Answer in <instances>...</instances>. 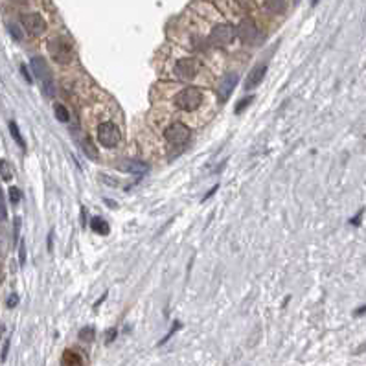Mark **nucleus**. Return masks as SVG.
Here are the masks:
<instances>
[{"mask_svg": "<svg viewBox=\"0 0 366 366\" xmlns=\"http://www.w3.org/2000/svg\"><path fill=\"white\" fill-rule=\"evenodd\" d=\"M30 66H32V72L39 83H41L42 92H44V96L48 98H54L57 92H55V83H54V74H52L50 66L46 63L42 57H32L30 61Z\"/></svg>", "mask_w": 366, "mask_h": 366, "instance_id": "obj_1", "label": "nucleus"}, {"mask_svg": "<svg viewBox=\"0 0 366 366\" xmlns=\"http://www.w3.org/2000/svg\"><path fill=\"white\" fill-rule=\"evenodd\" d=\"M48 52H50L52 59L59 64H68L74 59V48L68 39H64V37H54L48 42Z\"/></svg>", "mask_w": 366, "mask_h": 366, "instance_id": "obj_2", "label": "nucleus"}, {"mask_svg": "<svg viewBox=\"0 0 366 366\" xmlns=\"http://www.w3.org/2000/svg\"><path fill=\"white\" fill-rule=\"evenodd\" d=\"M98 140H100L101 146L105 147H116L122 140V133L116 124L112 122H103V124L98 125Z\"/></svg>", "mask_w": 366, "mask_h": 366, "instance_id": "obj_3", "label": "nucleus"}, {"mask_svg": "<svg viewBox=\"0 0 366 366\" xmlns=\"http://www.w3.org/2000/svg\"><path fill=\"white\" fill-rule=\"evenodd\" d=\"M202 103V92L195 87L184 88L179 96L175 98V105L182 110H195Z\"/></svg>", "mask_w": 366, "mask_h": 366, "instance_id": "obj_4", "label": "nucleus"}, {"mask_svg": "<svg viewBox=\"0 0 366 366\" xmlns=\"http://www.w3.org/2000/svg\"><path fill=\"white\" fill-rule=\"evenodd\" d=\"M190 136H192L190 127L180 124V122H175V124H171L170 127L164 131V138L171 146H184V144L190 140Z\"/></svg>", "mask_w": 366, "mask_h": 366, "instance_id": "obj_5", "label": "nucleus"}, {"mask_svg": "<svg viewBox=\"0 0 366 366\" xmlns=\"http://www.w3.org/2000/svg\"><path fill=\"white\" fill-rule=\"evenodd\" d=\"M234 37H236V30H234L230 24H217V26L212 30L210 37H208V42L212 46H226L234 41Z\"/></svg>", "mask_w": 366, "mask_h": 366, "instance_id": "obj_6", "label": "nucleus"}, {"mask_svg": "<svg viewBox=\"0 0 366 366\" xmlns=\"http://www.w3.org/2000/svg\"><path fill=\"white\" fill-rule=\"evenodd\" d=\"M24 30L32 35H42L46 32V20L39 13H26L20 17Z\"/></svg>", "mask_w": 366, "mask_h": 366, "instance_id": "obj_7", "label": "nucleus"}, {"mask_svg": "<svg viewBox=\"0 0 366 366\" xmlns=\"http://www.w3.org/2000/svg\"><path fill=\"white\" fill-rule=\"evenodd\" d=\"M197 72H199V63H197V59H192V57L180 59L179 63H177V66H175V74H177V78L184 79V81L193 79L197 76Z\"/></svg>", "mask_w": 366, "mask_h": 366, "instance_id": "obj_8", "label": "nucleus"}, {"mask_svg": "<svg viewBox=\"0 0 366 366\" xmlns=\"http://www.w3.org/2000/svg\"><path fill=\"white\" fill-rule=\"evenodd\" d=\"M238 37L241 39L243 42H247V44H252V42L258 41V37H260V32H258L256 24L252 22L250 18H243L241 22L238 26Z\"/></svg>", "mask_w": 366, "mask_h": 366, "instance_id": "obj_9", "label": "nucleus"}, {"mask_svg": "<svg viewBox=\"0 0 366 366\" xmlns=\"http://www.w3.org/2000/svg\"><path fill=\"white\" fill-rule=\"evenodd\" d=\"M120 171H127V173H136V175H144L147 173L149 170V166L146 162H140V161H133V158H124V161H120L116 164Z\"/></svg>", "mask_w": 366, "mask_h": 366, "instance_id": "obj_10", "label": "nucleus"}, {"mask_svg": "<svg viewBox=\"0 0 366 366\" xmlns=\"http://www.w3.org/2000/svg\"><path fill=\"white\" fill-rule=\"evenodd\" d=\"M265 74H267V64H258V66H254V68L250 70V74H248L247 81H245V88H247V90L256 88L258 85L263 81Z\"/></svg>", "mask_w": 366, "mask_h": 366, "instance_id": "obj_11", "label": "nucleus"}, {"mask_svg": "<svg viewBox=\"0 0 366 366\" xmlns=\"http://www.w3.org/2000/svg\"><path fill=\"white\" fill-rule=\"evenodd\" d=\"M236 83H238V74H228L226 78H223V83H221V88H219V96L223 101H226L230 98V94L234 92V87H236Z\"/></svg>", "mask_w": 366, "mask_h": 366, "instance_id": "obj_12", "label": "nucleus"}, {"mask_svg": "<svg viewBox=\"0 0 366 366\" xmlns=\"http://www.w3.org/2000/svg\"><path fill=\"white\" fill-rule=\"evenodd\" d=\"M78 140H79V146H81V149H83V153L88 156V158H92V161H96L98 158V151H96V147H94V144L88 140L85 134H79L78 136Z\"/></svg>", "mask_w": 366, "mask_h": 366, "instance_id": "obj_13", "label": "nucleus"}, {"mask_svg": "<svg viewBox=\"0 0 366 366\" xmlns=\"http://www.w3.org/2000/svg\"><path fill=\"white\" fill-rule=\"evenodd\" d=\"M265 9L272 15H282L285 11V0H265Z\"/></svg>", "mask_w": 366, "mask_h": 366, "instance_id": "obj_14", "label": "nucleus"}, {"mask_svg": "<svg viewBox=\"0 0 366 366\" xmlns=\"http://www.w3.org/2000/svg\"><path fill=\"white\" fill-rule=\"evenodd\" d=\"M90 228L94 230L96 234H100V236H105V234H109V224H107L105 219H101V217H92V219H90Z\"/></svg>", "mask_w": 366, "mask_h": 366, "instance_id": "obj_15", "label": "nucleus"}, {"mask_svg": "<svg viewBox=\"0 0 366 366\" xmlns=\"http://www.w3.org/2000/svg\"><path fill=\"white\" fill-rule=\"evenodd\" d=\"M63 366H83V361L79 357V353L72 352V350H66L63 355Z\"/></svg>", "mask_w": 366, "mask_h": 366, "instance_id": "obj_16", "label": "nucleus"}, {"mask_svg": "<svg viewBox=\"0 0 366 366\" xmlns=\"http://www.w3.org/2000/svg\"><path fill=\"white\" fill-rule=\"evenodd\" d=\"M9 133H11V136H13V140L18 146L22 147V149H26V142H24L22 134H20V129H18L17 122H9Z\"/></svg>", "mask_w": 366, "mask_h": 366, "instance_id": "obj_17", "label": "nucleus"}, {"mask_svg": "<svg viewBox=\"0 0 366 366\" xmlns=\"http://www.w3.org/2000/svg\"><path fill=\"white\" fill-rule=\"evenodd\" d=\"M54 115H55V118L59 120V122H63V124H66V122L70 120L68 110H66L64 105H61V103H57V105L54 107Z\"/></svg>", "mask_w": 366, "mask_h": 366, "instance_id": "obj_18", "label": "nucleus"}, {"mask_svg": "<svg viewBox=\"0 0 366 366\" xmlns=\"http://www.w3.org/2000/svg\"><path fill=\"white\" fill-rule=\"evenodd\" d=\"M0 175H2V180H6V182L13 179V171H11V166H9L8 161H0Z\"/></svg>", "mask_w": 366, "mask_h": 366, "instance_id": "obj_19", "label": "nucleus"}, {"mask_svg": "<svg viewBox=\"0 0 366 366\" xmlns=\"http://www.w3.org/2000/svg\"><path fill=\"white\" fill-rule=\"evenodd\" d=\"M94 337H96V331H94V328H90V326H87V328H83V330L79 331V340H83V342H92Z\"/></svg>", "mask_w": 366, "mask_h": 366, "instance_id": "obj_20", "label": "nucleus"}, {"mask_svg": "<svg viewBox=\"0 0 366 366\" xmlns=\"http://www.w3.org/2000/svg\"><path fill=\"white\" fill-rule=\"evenodd\" d=\"M252 100H254V96H247V98H243V100L238 103V107H236V112H243V110L247 109V105H250V103H252Z\"/></svg>", "mask_w": 366, "mask_h": 366, "instance_id": "obj_21", "label": "nucleus"}, {"mask_svg": "<svg viewBox=\"0 0 366 366\" xmlns=\"http://www.w3.org/2000/svg\"><path fill=\"white\" fill-rule=\"evenodd\" d=\"M9 199H11V202H13V204H17V202L20 201V190H18V188H15V186L9 188Z\"/></svg>", "mask_w": 366, "mask_h": 366, "instance_id": "obj_22", "label": "nucleus"}, {"mask_svg": "<svg viewBox=\"0 0 366 366\" xmlns=\"http://www.w3.org/2000/svg\"><path fill=\"white\" fill-rule=\"evenodd\" d=\"M179 328H180V322H175V324H173V326H171L170 333L166 335L164 339H162V340H161V342H158V346H162V344H166V342H168V340H170V339H171V337H173V333H175V331H177V330H179Z\"/></svg>", "mask_w": 366, "mask_h": 366, "instance_id": "obj_23", "label": "nucleus"}, {"mask_svg": "<svg viewBox=\"0 0 366 366\" xmlns=\"http://www.w3.org/2000/svg\"><path fill=\"white\" fill-rule=\"evenodd\" d=\"M6 217H8V212H6L4 195H2V190H0V221H6Z\"/></svg>", "mask_w": 366, "mask_h": 366, "instance_id": "obj_24", "label": "nucleus"}, {"mask_svg": "<svg viewBox=\"0 0 366 366\" xmlns=\"http://www.w3.org/2000/svg\"><path fill=\"white\" fill-rule=\"evenodd\" d=\"M18 260H20V265L26 263V245H24V241H20V247H18Z\"/></svg>", "mask_w": 366, "mask_h": 366, "instance_id": "obj_25", "label": "nucleus"}, {"mask_svg": "<svg viewBox=\"0 0 366 366\" xmlns=\"http://www.w3.org/2000/svg\"><path fill=\"white\" fill-rule=\"evenodd\" d=\"M116 333H118V330L116 328H112V330H109V333H107V337H105V344H110L112 340L116 339Z\"/></svg>", "mask_w": 366, "mask_h": 366, "instance_id": "obj_26", "label": "nucleus"}, {"mask_svg": "<svg viewBox=\"0 0 366 366\" xmlns=\"http://www.w3.org/2000/svg\"><path fill=\"white\" fill-rule=\"evenodd\" d=\"M9 32H11V35H13L17 41H20V39H22V33H20V30H18V28H15L13 24L9 26Z\"/></svg>", "mask_w": 366, "mask_h": 366, "instance_id": "obj_27", "label": "nucleus"}, {"mask_svg": "<svg viewBox=\"0 0 366 366\" xmlns=\"http://www.w3.org/2000/svg\"><path fill=\"white\" fill-rule=\"evenodd\" d=\"M18 304V294H11V296L8 298V307H15Z\"/></svg>", "mask_w": 366, "mask_h": 366, "instance_id": "obj_28", "label": "nucleus"}, {"mask_svg": "<svg viewBox=\"0 0 366 366\" xmlns=\"http://www.w3.org/2000/svg\"><path fill=\"white\" fill-rule=\"evenodd\" d=\"M9 342H11V340H6L4 342V350H2V361H6V357H8V352H9Z\"/></svg>", "mask_w": 366, "mask_h": 366, "instance_id": "obj_29", "label": "nucleus"}, {"mask_svg": "<svg viewBox=\"0 0 366 366\" xmlns=\"http://www.w3.org/2000/svg\"><path fill=\"white\" fill-rule=\"evenodd\" d=\"M217 190H219V186H217V184H215V186H214V188H212L210 192H208V193H206V195H204V197H202V202H204V201H206V199H210V197H212V195H214V193H215V192H217Z\"/></svg>", "mask_w": 366, "mask_h": 366, "instance_id": "obj_30", "label": "nucleus"}, {"mask_svg": "<svg viewBox=\"0 0 366 366\" xmlns=\"http://www.w3.org/2000/svg\"><path fill=\"white\" fill-rule=\"evenodd\" d=\"M20 72H22V76H24V79H26L28 83H32V76H30V74H28V70H26V66H20Z\"/></svg>", "mask_w": 366, "mask_h": 366, "instance_id": "obj_31", "label": "nucleus"}, {"mask_svg": "<svg viewBox=\"0 0 366 366\" xmlns=\"http://www.w3.org/2000/svg\"><path fill=\"white\" fill-rule=\"evenodd\" d=\"M361 217H362V210H359L357 217H353V219H352V224H355V226H359V224H361Z\"/></svg>", "mask_w": 366, "mask_h": 366, "instance_id": "obj_32", "label": "nucleus"}, {"mask_svg": "<svg viewBox=\"0 0 366 366\" xmlns=\"http://www.w3.org/2000/svg\"><path fill=\"white\" fill-rule=\"evenodd\" d=\"M364 311H366V307L362 306V307H359V309H357L355 313H353V315H355V316H362V315H364Z\"/></svg>", "mask_w": 366, "mask_h": 366, "instance_id": "obj_33", "label": "nucleus"}, {"mask_svg": "<svg viewBox=\"0 0 366 366\" xmlns=\"http://www.w3.org/2000/svg\"><path fill=\"white\" fill-rule=\"evenodd\" d=\"M4 331H6L4 324H2V322H0V339H2V335H4Z\"/></svg>", "mask_w": 366, "mask_h": 366, "instance_id": "obj_34", "label": "nucleus"}, {"mask_svg": "<svg viewBox=\"0 0 366 366\" xmlns=\"http://www.w3.org/2000/svg\"><path fill=\"white\" fill-rule=\"evenodd\" d=\"M316 2H318V0H313V6H315V4H316Z\"/></svg>", "mask_w": 366, "mask_h": 366, "instance_id": "obj_35", "label": "nucleus"}]
</instances>
